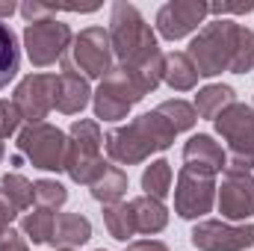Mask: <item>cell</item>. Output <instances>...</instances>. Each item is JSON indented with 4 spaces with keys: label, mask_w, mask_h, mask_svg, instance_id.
<instances>
[{
    "label": "cell",
    "mask_w": 254,
    "mask_h": 251,
    "mask_svg": "<svg viewBox=\"0 0 254 251\" xmlns=\"http://www.w3.org/2000/svg\"><path fill=\"white\" fill-rule=\"evenodd\" d=\"M21 71V48L18 36L12 33L9 24L0 21V89H6Z\"/></svg>",
    "instance_id": "22"
},
{
    "label": "cell",
    "mask_w": 254,
    "mask_h": 251,
    "mask_svg": "<svg viewBox=\"0 0 254 251\" xmlns=\"http://www.w3.org/2000/svg\"><path fill=\"white\" fill-rule=\"evenodd\" d=\"M89 189H92V198L101 201L104 207L107 204H119L127 192V172L119 169V166H113V163H107V169L95 178V184Z\"/></svg>",
    "instance_id": "20"
},
{
    "label": "cell",
    "mask_w": 254,
    "mask_h": 251,
    "mask_svg": "<svg viewBox=\"0 0 254 251\" xmlns=\"http://www.w3.org/2000/svg\"><path fill=\"white\" fill-rule=\"evenodd\" d=\"M3 157H6V145H3V139H0V163H3Z\"/></svg>",
    "instance_id": "37"
},
{
    "label": "cell",
    "mask_w": 254,
    "mask_h": 251,
    "mask_svg": "<svg viewBox=\"0 0 254 251\" xmlns=\"http://www.w3.org/2000/svg\"><path fill=\"white\" fill-rule=\"evenodd\" d=\"M130 204V213H133V225H136V234H145V237H154L160 234L166 225H169V210L163 201L151 198V195H139Z\"/></svg>",
    "instance_id": "17"
},
{
    "label": "cell",
    "mask_w": 254,
    "mask_h": 251,
    "mask_svg": "<svg viewBox=\"0 0 254 251\" xmlns=\"http://www.w3.org/2000/svg\"><path fill=\"white\" fill-rule=\"evenodd\" d=\"M71 42H74L71 27L57 21V18L33 21V24L24 27V51H27V60L36 68H48L54 63H63Z\"/></svg>",
    "instance_id": "8"
},
{
    "label": "cell",
    "mask_w": 254,
    "mask_h": 251,
    "mask_svg": "<svg viewBox=\"0 0 254 251\" xmlns=\"http://www.w3.org/2000/svg\"><path fill=\"white\" fill-rule=\"evenodd\" d=\"M107 33H110V45H113V54H116L119 65L133 63L139 57H148V54L160 51L151 24L142 18V12L133 3H125V0L113 3Z\"/></svg>",
    "instance_id": "3"
},
{
    "label": "cell",
    "mask_w": 254,
    "mask_h": 251,
    "mask_svg": "<svg viewBox=\"0 0 254 251\" xmlns=\"http://www.w3.org/2000/svg\"><path fill=\"white\" fill-rule=\"evenodd\" d=\"M92 240V222L80 213H60L57 222H54V234H51V243L57 249H77L83 243Z\"/></svg>",
    "instance_id": "18"
},
{
    "label": "cell",
    "mask_w": 254,
    "mask_h": 251,
    "mask_svg": "<svg viewBox=\"0 0 254 251\" xmlns=\"http://www.w3.org/2000/svg\"><path fill=\"white\" fill-rule=\"evenodd\" d=\"M216 133L228 142V166L231 169H254V107L246 104H231L216 122Z\"/></svg>",
    "instance_id": "6"
},
{
    "label": "cell",
    "mask_w": 254,
    "mask_h": 251,
    "mask_svg": "<svg viewBox=\"0 0 254 251\" xmlns=\"http://www.w3.org/2000/svg\"><path fill=\"white\" fill-rule=\"evenodd\" d=\"M213 204H216V178L181 169L175 184V213L181 219H204L213 210Z\"/></svg>",
    "instance_id": "12"
},
{
    "label": "cell",
    "mask_w": 254,
    "mask_h": 251,
    "mask_svg": "<svg viewBox=\"0 0 254 251\" xmlns=\"http://www.w3.org/2000/svg\"><path fill=\"white\" fill-rule=\"evenodd\" d=\"M231 104H237V92L231 89V86H225V83H210V86H204L198 95H195V113H198V119H210V122H216Z\"/></svg>",
    "instance_id": "19"
},
{
    "label": "cell",
    "mask_w": 254,
    "mask_h": 251,
    "mask_svg": "<svg viewBox=\"0 0 254 251\" xmlns=\"http://www.w3.org/2000/svg\"><path fill=\"white\" fill-rule=\"evenodd\" d=\"M169 125L175 133H184V130H192L195 122H198V113H195V107L187 104V101H181V98H175V101H163L160 107H154Z\"/></svg>",
    "instance_id": "26"
},
{
    "label": "cell",
    "mask_w": 254,
    "mask_h": 251,
    "mask_svg": "<svg viewBox=\"0 0 254 251\" xmlns=\"http://www.w3.org/2000/svg\"><path fill=\"white\" fill-rule=\"evenodd\" d=\"M113 45H110V33L104 27H86L80 36H74L68 54L63 57V71H77L86 80L92 77H107L113 71Z\"/></svg>",
    "instance_id": "5"
},
{
    "label": "cell",
    "mask_w": 254,
    "mask_h": 251,
    "mask_svg": "<svg viewBox=\"0 0 254 251\" xmlns=\"http://www.w3.org/2000/svg\"><path fill=\"white\" fill-rule=\"evenodd\" d=\"M145 95L136 89V83L127 77L119 65H113V71L101 80L98 92L92 95V107H95V119L101 122H119L142 101Z\"/></svg>",
    "instance_id": "9"
},
{
    "label": "cell",
    "mask_w": 254,
    "mask_h": 251,
    "mask_svg": "<svg viewBox=\"0 0 254 251\" xmlns=\"http://www.w3.org/2000/svg\"><path fill=\"white\" fill-rule=\"evenodd\" d=\"M210 15V3H201V0H172L166 6H160L157 12V33L169 42H178L184 36L195 33L204 18Z\"/></svg>",
    "instance_id": "14"
},
{
    "label": "cell",
    "mask_w": 254,
    "mask_h": 251,
    "mask_svg": "<svg viewBox=\"0 0 254 251\" xmlns=\"http://www.w3.org/2000/svg\"><path fill=\"white\" fill-rule=\"evenodd\" d=\"M18 12L24 15V21H27V24H33V21L54 18V15L60 12V6H57V3H42V0H27V3H21V6H18Z\"/></svg>",
    "instance_id": "31"
},
{
    "label": "cell",
    "mask_w": 254,
    "mask_h": 251,
    "mask_svg": "<svg viewBox=\"0 0 254 251\" xmlns=\"http://www.w3.org/2000/svg\"><path fill=\"white\" fill-rule=\"evenodd\" d=\"M252 9H254L252 0H246V3H213V6H210V12L219 15V18H225V15H246V12H252Z\"/></svg>",
    "instance_id": "34"
},
{
    "label": "cell",
    "mask_w": 254,
    "mask_h": 251,
    "mask_svg": "<svg viewBox=\"0 0 254 251\" xmlns=\"http://www.w3.org/2000/svg\"><path fill=\"white\" fill-rule=\"evenodd\" d=\"M15 216H18V207L12 204V198L3 192L0 187V231H6V228H12V222H15Z\"/></svg>",
    "instance_id": "33"
},
{
    "label": "cell",
    "mask_w": 254,
    "mask_h": 251,
    "mask_svg": "<svg viewBox=\"0 0 254 251\" xmlns=\"http://www.w3.org/2000/svg\"><path fill=\"white\" fill-rule=\"evenodd\" d=\"M104 225H107L110 237L119 240V243H130L136 237V225H133V213H130V204L127 201L107 204L104 207Z\"/></svg>",
    "instance_id": "23"
},
{
    "label": "cell",
    "mask_w": 254,
    "mask_h": 251,
    "mask_svg": "<svg viewBox=\"0 0 254 251\" xmlns=\"http://www.w3.org/2000/svg\"><path fill=\"white\" fill-rule=\"evenodd\" d=\"M125 251H169V246L160 240H133V243H127Z\"/></svg>",
    "instance_id": "35"
},
{
    "label": "cell",
    "mask_w": 254,
    "mask_h": 251,
    "mask_svg": "<svg viewBox=\"0 0 254 251\" xmlns=\"http://www.w3.org/2000/svg\"><path fill=\"white\" fill-rule=\"evenodd\" d=\"M0 251H30V249H27L24 234L6 228V231H0Z\"/></svg>",
    "instance_id": "32"
},
{
    "label": "cell",
    "mask_w": 254,
    "mask_h": 251,
    "mask_svg": "<svg viewBox=\"0 0 254 251\" xmlns=\"http://www.w3.org/2000/svg\"><path fill=\"white\" fill-rule=\"evenodd\" d=\"M142 189H145V195L163 201L172 192V163L169 160H154L142 172Z\"/></svg>",
    "instance_id": "25"
},
{
    "label": "cell",
    "mask_w": 254,
    "mask_h": 251,
    "mask_svg": "<svg viewBox=\"0 0 254 251\" xmlns=\"http://www.w3.org/2000/svg\"><path fill=\"white\" fill-rule=\"evenodd\" d=\"M54 80L57 74H27L12 95V104L18 107L21 119L27 125H42L54 110Z\"/></svg>",
    "instance_id": "13"
},
{
    "label": "cell",
    "mask_w": 254,
    "mask_h": 251,
    "mask_svg": "<svg viewBox=\"0 0 254 251\" xmlns=\"http://www.w3.org/2000/svg\"><path fill=\"white\" fill-rule=\"evenodd\" d=\"M54 222H57V213L54 210H45V207H36L33 213H27L21 219V234L30 240V243H51V234H54Z\"/></svg>",
    "instance_id": "24"
},
{
    "label": "cell",
    "mask_w": 254,
    "mask_h": 251,
    "mask_svg": "<svg viewBox=\"0 0 254 251\" xmlns=\"http://www.w3.org/2000/svg\"><path fill=\"white\" fill-rule=\"evenodd\" d=\"M254 68V30L249 27H240V36H237V51H234V63L231 71L234 74H246Z\"/></svg>",
    "instance_id": "29"
},
{
    "label": "cell",
    "mask_w": 254,
    "mask_h": 251,
    "mask_svg": "<svg viewBox=\"0 0 254 251\" xmlns=\"http://www.w3.org/2000/svg\"><path fill=\"white\" fill-rule=\"evenodd\" d=\"M237 36H240V24L228 18H216L198 30V36L190 42V51H187L198 77H216L222 71H231Z\"/></svg>",
    "instance_id": "2"
},
{
    "label": "cell",
    "mask_w": 254,
    "mask_h": 251,
    "mask_svg": "<svg viewBox=\"0 0 254 251\" xmlns=\"http://www.w3.org/2000/svg\"><path fill=\"white\" fill-rule=\"evenodd\" d=\"M68 148H65V172L74 184L92 187L95 178L107 169V160L101 157L104 148V136L101 125L92 119H77L68 127Z\"/></svg>",
    "instance_id": "4"
},
{
    "label": "cell",
    "mask_w": 254,
    "mask_h": 251,
    "mask_svg": "<svg viewBox=\"0 0 254 251\" xmlns=\"http://www.w3.org/2000/svg\"><path fill=\"white\" fill-rule=\"evenodd\" d=\"M65 148H68V136L48 122L27 125L18 133V154L27 157L33 169L42 172H65Z\"/></svg>",
    "instance_id": "7"
},
{
    "label": "cell",
    "mask_w": 254,
    "mask_h": 251,
    "mask_svg": "<svg viewBox=\"0 0 254 251\" xmlns=\"http://www.w3.org/2000/svg\"><path fill=\"white\" fill-rule=\"evenodd\" d=\"M18 12V6L12 3V0H0V21H6V18H12Z\"/></svg>",
    "instance_id": "36"
},
{
    "label": "cell",
    "mask_w": 254,
    "mask_h": 251,
    "mask_svg": "<svg viewBox=\"0 0 254 251\" xmlns=\"http://www.w3.org/2000/svg\"><path fill=\"white\" fill-rule=\"evenodd\" d=\"M163 80L175 89V92H190L198 83V71L187 54L175 51V54H166V68H163Z\"/></svg>",
    "instance_id": "21"
},
{
    "label": "cell",
    "mask_w": 254,
    "mask_h": 251,
    "mask_svg": "<svg viewBox=\"0 0 254 251\" xmlns=\"http://www.w3.org/2000/svg\"><path fill=\"white\" fill-rule=\"evenodd\" d=\"M21 113L12 101H0V139H9L15 133H21Z\"/></svg>",
    "instance_id": "30"
},
{
    "label": "cell",
    "mask_w": 254,
    "mask_h": 251,
    "mask_svg": "<svg viewBox=\"0 0 254 251\" xmlns=\"http://www.w3.org/2000/svg\"><path fill=\"white\" fill-rule=\"evenodd\" d=\"M184 169L216 178L228 169V151L207 133L190 136V142L184 145Z\"/></svg>",
    "instance_id": "15"
},
{
    "label": "cell",
    "mask_w": 254,
    "mask_h": 251,
    "mask_svg": "<svg viewBox=\"0 0 254 251\" xmlns=\"http://www.w3.org/2000/svg\"><path fill=\"white\" fill-rule=\"evenodd\" d=\"M95 251H107V249H95Z\"/></svg>",
    "instance_id": "39"
},
{
    "label": "cell",
    "mask_w": 254,
    "mask_h": 251,
    "mask_svg": "<svg viewBox=\"0 0 254 251\" xmlns=\"http://www.w3.org/2000/svg\"><path fill=\"white\" fill-rule=\"evenodd\" d=\"M190 240L198 251H246L254 246V222L231 225L222 219H204L192 228Z\"/></svg>",
    "instance_id": "11"
},
{
    "label": "cell",
    "mask_w": 254,
    "mask_h": 251,
    "mask_svg": "<svg viewBox=\"0 0 254 251\" xmlns=\"http://www.w3.org/2000/svg\"><path fill=\"white\" fill-rule=\"evenodd\" d=\"M216 204L222 219L228 222H246L254 216V175L243 169H225L222 184L216 187Z\"/></svg>",
    "instance_id": "10"
},
{
    "label": "cell",
    "mask_w": 254,
    "mask_h": 251,
    "mask_svg": "<svg viewBox=\"0 0 254 251\" xmlns=\"http://www.w3.org/2000/svg\"><path fill=\"white\" fill-rule=\"evenodd\" d=\"M92 101V86L77 71H60L54 80V110L63 116H77Z\"/></svg>",
    "instance_id": "16"
},
{
    "label": "cell",
    "mask_w": 254,
    "mask_h": 251,
    "mask_svg": "<svg viewBox=\"0 0 254 251\" xmlns=\"http://www.w3.org/2000/svg\"><path fill=\"white\" fill-rule=\"evenodd\" d=\"M33 192H36V204L45 207V210H60L65 201H68V189L60 181H51V178L36 181L33 184Z\"/></svg>",
    "instance_id": "28"
},
{
    "label": "cell",
    "mask_w": 254,
    "mask_h": 251,
    "mask_svg": "<svg viewBox=\"0 0 254 251\" xmlns=\"http://www.w3.org/2000/svg\"><path fill=\"white\" fill-rule=\"evenodd\" d=\"M57 251H71V249H57Z\"/></svg>",
    "instance_id": "38"
},
{
    "label": "cell",
    "mask_w": 254,
    "mask_h": 251,
    "mask_svg": "<svg viewBox=\"0 0 254 251\" xmlns=\"http://www.w3.org/2000/svg\"><path fill=\"white\" fill-rule=\"evenodd\" d=\"M175 136L178 133L172 130V125L157 110H151V113L136 116L127 125H119V127H113V130H107L104 148H107V154H110L113 163H119V166H136V163H145L151 154L166 151L175 142Z\"/></svg>",
    "instance_id": "1"
},
{
    "label": "cell",
    "mask_w": 254,
    "mask_h": 251,
    "mask_svg": "<svg viewBox=\"0 0 254 251\" xmlns=\"http://www.w3.org/2000/svg\"><path fill=\"white\" fill-rule=\"evenodd\" d=\"M0 187H3V192H6L9 198H12V204H15L18 210H30V207H33L36 192H33V184H30L21 172H6L3 181H0Z\"/></svg>",
    "instance_id": "27"
}]
</instances>
